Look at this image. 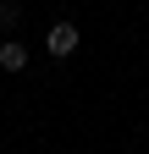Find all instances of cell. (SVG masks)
<instances>
[{"label": "cell", "mask_w": 149, "mask_h": 154, "mask_svg": "<svg viewBox=\"0 0 149 154\" xmlns=\"http://www.w3.org/2000/svg\"><path fill=\"white\" fill-rule=\"evenodd\" d=\"M44 44H50V55H55V61H66V55H72V50L83 44V33L72 28V22H55V28H50V38H44Z\"/></svg>", "instance_id": "6da1fadb"}, {"label": "cell", "mask_w": 149, "mask_h": 154, "mask_svg": "<svg viewBox=\"0 0 149 154\" xmlns=\"http://www.w3.org/2000/svg\"><path fill=\"white\" fill-rule=\"evenodd\" d=\"M22 66H28L22 38H6V44H0V72H22Z\"/></svg>", "instance_id": "7a4b0ae2"}, {"label": "cell", "mask_w": 149, "mask_h": 154, "mask_svg": "<svg viewBox=\"0 0 149 154\" xmlns=\"http://www.w3.org/2000/svg\"><path fill=\"white\" fill-rule=\"evenodd\" d=\"M22 22V6H17V0H0V28H17Z\"/></svg>", "instance_id": "3957f363"}]
</instances>
